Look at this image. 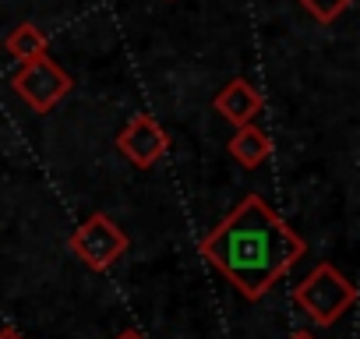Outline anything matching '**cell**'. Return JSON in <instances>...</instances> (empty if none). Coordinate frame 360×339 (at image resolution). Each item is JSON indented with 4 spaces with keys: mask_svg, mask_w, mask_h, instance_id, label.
<instances>
[{
    "mask_svg": "<svg viewBox=\"0 0 360 339\" xmlns=\"http://www.w3.org/2000/svg\"><path fill=\"white\" fill-rule=\"evenodd\" d=\"M297 4L318 22V25H332L339 15H346L353 8V0H297Z\"/></svg>",
    "mask_w": 360,
    "mask_h": 339,
    "instance_id": "9",
    "label": "cell"
},
{
    "mask_svg": "<svg viewBox=\"0 0 360 339\" xmlns=\"http://www.w3.org/2000/svg\"><path fill=\"white\" fill-rule=\"evenodd\" d=\"M356 300V286L332 265V262H318L304 283L293 286V304L314 321V325H332L335 318H342Z\"/></svg>",
    "mask_w": 360,
    "mask_h": 339,
    "instance_id": "2",
    "label": "cell"
},
{
    "mask_svg": "<svg viewBox=\"0 0 360 339\" xmlns=\"http://www.w3.org/2000/svg\"><path fill=\"white\" fill-rule=\"evenodd\" d=\"M290 339H314V335H311V332H293Z\"/></svg>",
    "mask_w": 360,
    "mask_h": 339,
    "instance_id": "12",
    "label": "cell"
},
{
    "mask_svg": "<svg viewBox=\"0 0 360 339\" xmlns=\"http://www.w3.org/2000/svg\"><path fill=\"white\" fill-rule=\"evenodd\" d=\"M117 339H145V335H141V332H138V328H124V332H120V335H117Z\"/></svg>",
    "mask_w": 360,
    "mask_h": 339,
    "instance_id": "11",
    "label": "cell"
},
{
    "mask_svg": "<svg viewBox=\"0 0 360 339\" xmlns=\"http://www.w3.org/2000/svg\"><path fill=\"white\" fill-rule=\"evenodd\" d=\"M4 50H8L18 64H32V60L46 57L50 43H46V36H43V29H39V25L22 22V25H15V29H11V36L4 39Z\"/></svg>",
    "mask_w": 360,
    "mask_h": 339,
    "instance_id": "8",
    "label": "cell"
},
{
    "mask_svg": "<svg viewBox=\"0 0 360 339\" xmlns=\"http://www.w3.org/2000/svg\"><path fill=\"white\" fill-rule=\"evenodd\" d=\"M117 148H120V155L127 162H134L138 170H148V166H155L166 155L169 134L159 127V120L152 113H134L124 124V131L117 134Z\"/></svg>",
    "mask_w": 360,
    "mask_h": 339,
    "instance_id": "5",
    "label": "cell"
},
{
    "mask_svg": "<svg viewBox=\"0 0 360 339\" xmlns=\"http://www.w3.org/2000/svg\"><path fill=\"white\" fill-rule=\"evenodd\" d=\"M15 92L36 110V113H50L68 92H71V75L50 60V57H39L32 64H22L18 75L11 78Z\"/></svg>",
    "mask_w": 360,
    "mask_h": 339,
    "instance_id": "4",
    "label": "cell"
},
{
    "mask_svg": "<svg viewBox=\"0 0 360 339\" xmlns=\"http://www.w3.org/2000/svg\"><path fill=\"white\" fill-rule=\"evenodd\" d=\"M71 251L96 272H106L110 265L120 262V255L127 251V234L106 216V212H92L75 234H71Z\"/></svg>",
    "mask_w": 360,
    "mask_h": 339,
    "instance_id": "3",
    "label": "cell"
},
{
    "mask_svg": "<svg viewBox=\"0 0 360 339\" xmlns=\"http://www.w3.org/2000/svg\"><path fill=\"white\" fill-rule=\"evenodd\" d=\"M0 339H25L18 328H11V325H4V328H0Z\"/></svg>",
    "mask_w": 360,
    "mask_h": 339,
    "instance_id": "10",
    "label": "cell"
},
{
    "mask_svg": "<svg viewBox=\"0 0 360 339\" xmlns=\"http://www.w3.org/2000/svg\"><path fill=\"white\" fill-rule=\"evenodd\" d=\"M226 148H230V155H233L244 170H255V166H262V162L272 155V141H269V134H265L258 124L237 127L233 138L226 141Z\"/></svg>",
    "mask_w": 360,
    "mask_h": 339,
    "instance_id": "7",
    "label": "cell"
},
{
    "mask_svg": "<svg viewBox=\"0 0 360 339\" xmlns=\"http://www.w3.org/2000/svg\"><path fill=\"white\" fill-rule=\"evenodd\" d=\"M212 106H216V113H219L223 120H230L233 127H244V124H255V117H258L262 106H265V96H262L248 78H233V82H226V85L216 92Z\"/></svg>",
    "mask_w": 360,
    "mask_h": 339,
    "instance_id": "6",
    "label": "cell"
},
{
    "mask_svg": "<svg viewBox=\"0 0 360 339\" xmlns=\"http://www.w3.org/2000/svg\"><path fill=\"white\" fill-rule=\"evenodd\" d=\"M198 255L240 297L262 300L307 255V241L262 195H248L202 237Z\"/></svg>",
    "mask_w": 360,
    "mask_h": 339,
    "instance_id": "1",
    "label": "cell"
}]
</instances>
